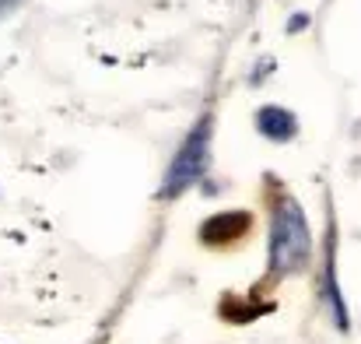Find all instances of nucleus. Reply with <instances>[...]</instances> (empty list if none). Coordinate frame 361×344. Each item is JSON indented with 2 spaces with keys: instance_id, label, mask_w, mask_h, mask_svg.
I'll return each instance as SVG.
<instances>
[{
  "instance_id": "obj_1",
  "label": "nucleus",
  "mask_w": 361,
  "mask_h": 344,
  "mask_svg": "<svg viewBox=\"0 0 361 344\" xmlns=\"http://www.w3.org/2000/svg\"><path fill=\"white\" fill-rule=\"evenodd\" d=\"M312 256V232L295 197H281L270 215V271L295 274Z\"/></svg>"
},
{
  "instance_id": "obj_3",
  "label": "nucleus",
  "mask_w": 361,
  "mask_h": 344,
  "mask_svg": "<svg viewBox=\"0 0 361 344\" xmlns=\"http://www.w3.org/2000/svg\"><path fill=\"white\" fill-rule=\"evenodd\" d=\"M256 130H259L267 141L284 144V141H291V137L298 134V119H295L291 109H284V106H263V109L256 113Z\"/></svg>"
},
{
  "instance_id": "obj_5",
  "label": "nucleus",
  "mask_w": 361,
  "mask_h": 344,
  "mask_svg": "<svg viewBox=\"0 0 361 344\" xmlns=\"http://www.w3.org/2000/svg\"><path fill=\"white\" fill-rule=\"evenodd\" d=\"M14 4H18V0H0V14H4L7 7H14Z\"/></svg>"
},
{
  "instance_id": "obj_4",
  "label": "nucleus",
  "mask_w": 361,
  "mask_h": 344,
  "mask_svg": "<svg viewBox=\"0 0 361 344\" xmlns=\"http://www.w3.org/2000/svg\"><path fill=\"white\" fill-rule=\"evenodd\" d=\"M305 25H309V14H295L291 25H288V32H298V28H305Z\"/></svg>"
},
{
  "instance_id": "obj_2",
  "label": "nucleus",
  "mask_w": 361,
  "mask_h": 344,
  "mask_svg": "<svg viewBox=\"0 0 361 344\" xmlns=\"http://www.w3.org/2000/svg\"><path fill=\"white\" fill-rule=\"evenodd\" d=\"M207 162H211V116H204L190 134L186 141L179 144V151L172 155V165L158 186V197L172 201L179 194H186L193 183H200V176L207 172Z\"/></svg>"
}]
</instances>
